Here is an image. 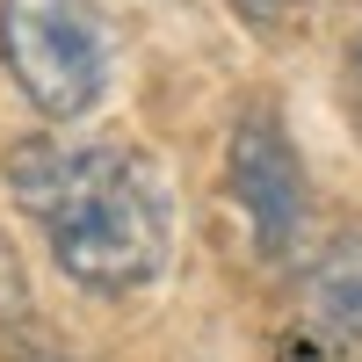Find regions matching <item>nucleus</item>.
Returning a JSON list of instances; mask_svg holds the SVG:
<instances>
[{
  "label": "nucleus",
  "instance_id": "nucleus-6",
  "mask_svg": "<svg viewBox=\"0 0 362 362\" xmlns=\"http://www.w3.org/2000/svg\"><path fill=\"white\" fill-rule=\"evenodd\" d=\"M225 8L247 22V29H261V37H283V29H297L319 0H225Z\"/></svg>",
  "mask_w": 362,
  "mask_h": 362
},
{
  "label": "nucleus",
  "instance_id": "nucleus-5",
  "mask_svg": "<svg viewBox=\"0 0 362 362\" xmlns=\"http://www.w3.org/2000/svg\"><path fill=\"white\" fill-rule=\"evenodd\" d=\"M0 355H8V362H66V355H58V341L44 334V319L29 312L22 276L8 268V254H0Z\"/></svg>",
  "mask_w": 362,
  "mask_h": 362
},
{
  "label": "nucleus",
  "instance_id": "nucleus-1",
  "mask_svg": "<svg viewBox=\"0 0 362 362\" xmlns=\"http://www.w3.org/2000/svg\"><path fill=\"white\" fill-rule=\"evenodd\" d=\"M0 181L66 283L95 297H138L167 276L174 203L160 167L131 138H15Z\"/></svg>",
  "mask_w": 362,
  "mask_h": 362
},
{
  "label": "nucleus",
  "instance_id": "nucleus-3",
  "mask_svg": "<svg viewBox=\"0 0 362 362\" xmlns=\"http://www.w3.org/2000/svg\"><path fill=\"white\" fill-rule=\"evenodd\" d=\"M225 181H232V203L247 218L261 261H290L297 239H305V210H312V189H305V160L283 131V116L254 102L232 116V138H225Z\"/></svg>",
  "mask_w": 362,
  "mask_h": 362
},
{
  "label": "nucleus",
  "instance_id": "nucleus-2",
  "mask_svg": "<svg viewBox=\"0 0 362 362\" xmlns=\"http://www.w3.org/2000/svg\"><path fill=\"white\" fill-rule=\"evenodd\" d=\"M0 66L44 124H80L109 95V22L95 0H0Z\"/></svg>",
  "mask_w": 362,
  "mask_h": 362
},
{
  "label": "nucleus",
  "instance_id": "nucleus-4",
  "mask_svg": "<svg viewBox=\"0 0 362 362\" xmlns=\"http://www.w3.org/2000/svg\"><path fill=\"white\" fill-rule=\"evenodd\" d=\"M297 334L326 355L362 348V232H334L297 283Z\"/></svg>",
  "mask_w": 362,
  "mask_h": 362
},
{
  "label": "nucleus",
  "instance_id": "nucleus-7",
  "mask_svg": "<svg viewBox=\"0 0 362 362\" xmlns=\"http://www.w3.org/2000/svg\"><path fill=\"white\" fill-rule=\"evenodd\" d=\"M341 95H348V124L362 131V8L348 22V44H341Z\"/></svg>",
  "mask_w": 362,
  "mask_h": 362
}]
</instances>
